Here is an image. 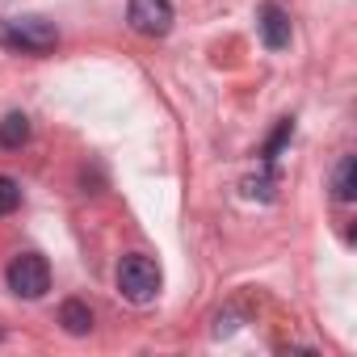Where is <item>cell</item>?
Listing matches in <instances>:
<instances>
[{"label":"cell","instance_id":"cell-8","mask_svg":"<svg viewBox=\"0 0 357 357\" xmlns=\"http://www.w3.org/2000/svg\"><path fill=\"white\" fill-rule=\"evenodd\" d=\"M26 143H30V118L26 114L0 118V147H26Z\"/></svg>","mask_w":357,"mask_h":357},{"label":"cell","instance_id":"cell-9","mask_svg":"<svg viewBox=\"0 0 357 357\" xmlns=\"http://www.w3.org/2000/svg\"><path fill=\"white\" fill-rule=\"evenodd\" d=\"M290 135H294V118H282V122H278V130L269 135V143H265L261 160H265V164H273V160H278V151H282V147L290 143Z\"/></svg>","mask_w":357,"mask_h":357},{"label":"cell","instance_id":"cell-3","mask_svg":"<svg viewBox=\"0 0 357 357\" xmlns=\"http://www.w3.org/2000/svg\"><path fill=\"white\" fill-rule=\"evenodd\" d=\"M9 290L17 294V298H43L47 290H51V265H47V257H38V252H22V257H13V265H9Z\"/></svg>","mask_w":357,"mask_h":357},{"label":"cell","instance_id":"cell-6","mask_svg":"<svg viewBox=\"0 0 357 357\" xmlns=\"http://www.w3.org/2000/svg\"><path fill=\"white\" fill-rule=\"evenodd\" d=\"M332 194H336V202H353L357 198V160L353 155H340V164L332 172Z\"/></svg>","mask_w":357,"mask_h":357},{"label":"cell","instance_id":"cell-10","mask_svg":"<svg viewBox=\"0 0 357 357\" xmlns=\"http://www.w3.org/2000/svg\"><path fill=\"white\" fill-rule=\"evenodd\" d=\"M22 206V185L13 176H0V215H13Z\"/></svg>","mask_w":357,"mask_h":357},{"label":"cell","instance_id":"cell-4","mask_svg":"<svg viewBox=\"0 0 357 357\" xmlns=\"http://www.w3.org/2000/svg\"><path fill=\"white\" fill-rule=\"evenodd\" d=\"M172 0H130L126 5V22L130 30L147 34V38H164L172 30Z\"/></svg>","mask_w":357,"mask_h":357},{"label":"cell","instance_id":"cell-1","mask_svg":"<svg viewBox=\"0 0 357 357\" xmlns=\"http://www.w3.org/2000/svg\"><path fill=\"white\" fill-rule=\"evenodd\" d=\"M55 43H59V30L47 17H9V22H0V47L5 51L47 55V51H55Z\"/></svg>","mask_w":357,"mask_h":357},{"label":"cell","instance_id":"cell-5","mask_svg":"<svg viewBox=\"0 0 357 357\" xmlns=\"http://www.w3.org/2000/svg\"><path fill=\"white\" fill-rule=\"evenodd\" d=\"M257 30H261V43L269 51H286L294 30H290V13L278 5V0H265V5L257 9Z\"/></svg>","mask_w":357,"mask_h":357},{"label":"cell","instance_id":"cell-7","mask_svg":"<svg viewBox=\"0 0 357 357\" xmlns=\"http://www.w3.org/2000/svg\"><path fill=\"white\" fill-rule=\"evenodd\" d=\"M59 324H63V332H72V336H89V328H93V311H89V303L68 298V303L59 307Z\"/></svg>","mask_w":357,"mask_h":357},{"label":"cell","instance_id":"cell-2","mask_svg":"<svg viewBox=\"0 0 357 357\" xmlns=\"http://www.w3.org/2000/svg\"><path fill=\"white\" fill-rule=\"evenodd\" d=\"M160 265L151 261V257H143V252H130V257H122V265H118V290H122V298L126 303H151L155 294H160Z\"/></svg>","mask_w":357,"mask_h":357}]
</instances>
